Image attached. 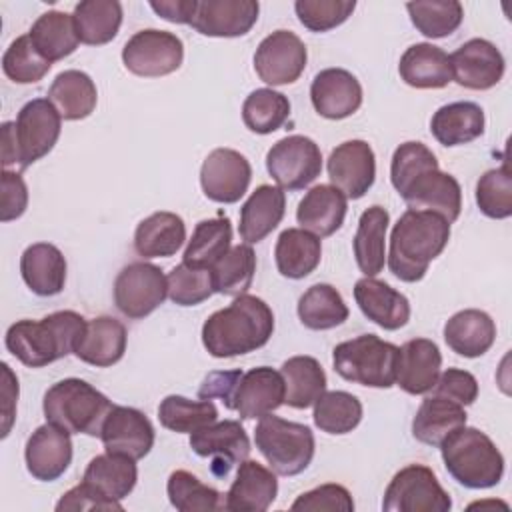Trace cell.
<instances>
[{
  "label": "cell",
  "instance_id": "277c9868",
  "mask_svg": "<svg viewBox=\"0 0 512 512\" xmlns=\"http://www.w3.org/2000/svg\"><path fill=\"white\" fill-rule=\"evenodd\" d=\"M448 474L464 488L484 490L502 480L504 456L478 428L460 426L438 446Z\"/></svg>",
  "mask_w": 512,
  "mask_h": 512
},
{
  "label": "cell",
  "instance_id": "7bdbcfd3",
  "mask_svg": "<svg viewBox=\"0 0 512 512\" xmlns=\"http://www.w3.org/2000/svg\"><path fill=\"white\" fill-rule=\"evenodd\" d=\"M348 306L330 284L310 286L298 300V318L310 330H330L348 320Z\"/></svg>",
  "mask_w": 512,
  "mask_h": 512
},
{
  "label": "cell",
  "instance_id": "f5cc1de1",
  "mask_svg": "<svg viewBox=\"0 0 512 512\" xmlns=\"http://www.w3.org/2000/svg\"><path fill=\"white\" fill-rule=\"evenodd\" d=\"M50 68L52 62L36 50L28 34L18 36L2 56V70L16 84L40 82Z\"/></svg>",
  "mask_w": 512,
  "mask_h": 512
},
{
  "label": "cell",
  "instance_id": "7a4b0ae2",
  "mask_svg": "<svg viewBox=\"0 0 512 512\" xmlns=\"http://www.w3.org/2000/svg\"><path fill=\"white\" fill-rule=\"evenodd\" d=\"M450 240V222L436 212L406 210L392 228L388 268L402 282H418Z\"/></svg>",
  "mask_w": 512,
  "mask_h": 512
},
{
  "label": "cell",
  "instance_id": "f546056e",
  "mask_svg": "<svg viewBox=\"0 0 512 512\" xmlns=\"http://www.w3.org/2000/svg\"><path fill=\"white\" fill-rule=\"evenodd\" d=\"M444 340L458 356L478 358L492 348L496 340V324L484 310L466 308L446 320Z\"/></svg>",
  "mask_w": 512,
  "mask_h": 512
},
{
  "label": "cell",
  "instance_id": "9a60e30c",
  "mask_svg": "<svg viewBox=\"0 0 512 512\" xmlns=\"http://www.w3.org/2000/svg\"><path fill=\"white\" fill-rule=\"evenodd\" d=\"M328 178L346 198H362L376 178V156L366 140H346L328 156Z\"/></svg>",
  "mask_w": 512,
  "mask_h": 512
},
{
  "label": "cell",
  "instance_id": "be15d7a7",
  "mask_svg": "<svg viewBox=\"0 0 512 512\" xmlns=\"http://www.w3.org/2000/svg\"><path fill=\"white\" fill-rule=\"evenodd\" d=\"M150 8L164 20L172 24H190L196 0H152Z\"/></svg>",
  "mask_w": 512,
  "mask_h": 512
},
{
  "label": "cell",
  "instance_id": "4fadbf2b",
  "mask_svg": "<svg viewBox=\"0 0 512 512\" xmlns=\"http://www.w3.org/2000/svg\"><path fill=\"white\" fill-rule=\"evenodd\" d=\"M308 52L304 42L290 30L268 34L254 52V70L270 86L296 82L306 68Z\"/></svg>",
  "mask_w": 512,
  "mask_h": 512
},
{
  "label": "cell",
  "instance_id": "f35d334b",
  "mask_svg": "<svg viewBox=\"0 0 512 512\" xmlns=\"http://www.w3.org/2000/svg\"><path fill=\"white\" fill-rule=\"evenodd\" d=\"M134 462L136 460L122 454H98L88 462L82 480L102 496L120 502L136 486L138 468Z\"/></svg>",
  "mask_w": 512,
  "mask_h": 512
},
{
  "label": "cell",
  "instance_id": "db71d44e",
  "mask_svg": "<svg viewBox=\"0 0 512 512\" xmlns=\"http://www.w3.org/2000/svg\"><path fill=\"white\" fill-rule=\"evenodd\" d=\"M476 204L488 218L504 220L512 216V176L506 162L480 176L476 184Z\"/></svg>",
  "mask_w": 512,
  "mask_h": 512
},
{
  "label": "cell",
  "instance_id": "5b68a950",
  "mask_svg": "<svg viewBox=\"0 0 512 512\" xmlns=\"http://www.w3.org/2000/svg\"><path fill=\"white\" fill-rule=\"evenodd\" d=\"M112 402L92 384L80 378H64L52 384L42 402L46 422L70 434L100 436Z\"/></svg>",
  "mask_w": 512,
  "mask_h": 512
},
{
  "label": "cell",
  "instance_id": "11a10c76",
  "mask_svg": "<svg viewBox=\"0 0 512 512\" xmlns=\"http://www.w3.org/2000/svg\"><path fill=\"white\" fill-rule=\"evenodd\" d=\"M434 168H438L434 152L426 144L410 140L400 144L392 154L390 182L396 188V192L402 194L416 176Z\"/></svg>",
  "mask_w": 512,
  "mask_h": 512
},
{
  "label": "cell",
  "instance_id": "1f68e13d",
  "mask_svg": "<svg viewBox=\"0 0 512 512\" xmlns=\"http://www.w3.org/2000/svg\"><path fill=\"white\" fill-rule=\"evenodd\" d=\"M400 78L418 90L444 88L452 80L450 56L428 42H418L406 48L398 64Z\"/></svg>",
  "mask_w": 512,
  "mask_h": 512
},
{
  "label": "cell",
  "instance_id": "9c48e42d",
  "mask_svg": "<svg viewBox=\"0 0 512 512\" xmlns=\"http://www.w3.org/2000/svg\"><path fill=\"white\" fill-rule=\"evenodd\" d=\"M266 170L282 190H302L322 172L320 146L302 134L278 140L266 154Z\"/></svg>",
  "mask_w": 512,
  "mask_h": 512
},
{
  "label": "cell",
  "instance_id": "484cf974",
  "mask_svg": "<svg viewBox=\"0 0 512 512\" xmlns=\"http://www.w3.org/2000/svg\"><path fill=\"white\" fill-rule=\"evenodd\" d=\"M354 300L362 314L384 330H398L410 320L408 298L376 278H360L354 284Z\"/></svg>",
  "mask_w": 512,
  "mask_h": 512
},
{
  "label": "cell",
  "instance_id": "74e56055",
  "mask_svg": "<svg viewBox=\"0 0 512 512\" xmlns=\"http://www.w3.org/2000/svg\"><path fill=\"white\" fill-rule=\"evenodd\" d=\"M48 100L64 120H84L96 108L98 90L86 72L64 70L50 84Z\"/></svg>",
  "mask_w": 512,
  "mask_h": 512
},
{
  "label": "cell",
  "instance_id": "4316f807",
  "mask_svg": "<svg viewBox=\"0 0 512 512\" xmlns=\"http://www.w3.org/2000/svg\"><path fill=\"white\" fill-rule=\"evenodd\" d=\"M348 198L332 184H318L310 188L298 204L296 220L300 228L318 238L332 236L344 224Z\"/></svg>",
  "mask_w": 512,
  "mask_h": 512
},
{
  "label": "cell",
  "instance_id": "8992f818",
  "mask_svg": "<svg viewBox=\"0 0 512 512\" xmlns=\"http://www.w3.org/2000/svg\"><path fill=\"white\" fill-rule=\"evenodd\" d=\"M396 362L398 346L376 334H362L340 342L332 352V364L338 376L370 388L394 386Z\"/></svg>",
  "mask_w": 512,
  "mask_h": 512
},
{
  "label": "cell",
  "instance_id": "d6a6232c",
  "mask_svg": "<svg viewBox=\"0 0 512 512\" xmlns=\"http://www.w3.org/2000/svg\"><path fill=\"white\" fill-rule=\"evenodd\" d=\"M484 110L470 100L450 102L440 106L432 120L430 132L442 146H462L484 134Z\"/></svg>",
  "mask_w": 512,
  "mask_h": 512
},
{
  "label": "cell",
  "instance_id": "94428289",
  "mask_svg": "<svg viewBox=\"0 0 512 512\" xmlns=\"http://www.w3.org/2000/svg\"><path fill=\"white\" fill-rule=\"evenodd\" d=\"M0 220L10 222L20 218L28 208V188L18 172L2 170L0 180Z\"/></svg>",
  "mask_w": 512,
  "mask_h": 512
},
{
  "label": "cell",
  "instance_id": "9f6ffc18",
  "mask_svg": "<svg viewBox=\"0 0 512 512\" xmlns=\"http://www.w3.org/2000/svg\"><path fill=\"white\" fill-rule=\"evenodd\" d=\"M356 8L354 0H296L294 10L310 32H328L348 20Z\"/></svg>",
  "mask_w": 512,
  "mask_h": 512
},
{
  "label": "cell",
  "instance_id": "7402d4cb",
  "mask_svg": "<svg viewBox=\"0 0 512 512\" xmlns=\"http://www.w3.org/2000/svg\"><path fill=\"white\" fill-rule=\"evenodd\" d=\"M314 110L328 120L352 116L362 104V86L358 78L344 68L320 70L310 86Z\"/></svg>",
  "mask_w": 512,
  "mask_h": 512
},
{
  "label": "cell",
  "instance_id": "2e32d148",
  "mask_svg": "<svg viewBox=\"0 0 512 512\" xmlns=\"http://www.w3.org/2000/svg\"><path fill=\"white\" fill-rule=\"evenodd\" d=\"M452 80L468 90H488L504 76L502 52L484 38H472L450 54Z\"/></svg>",
  "mask_w": 512,
  "mask_h": 512
},
{
  "label": "cell",
  "instance_id": "6f0895ef",
  "mask_svg": "<svg viewBox=\"0 0 512 512\" xmlns=\"http://www.w3.org/2000/svg\"><path fill=\"white\" fill-rule=\"evenodd\" d=\"M292 510L300 512H318V510H330V512H352L354 500L350 492L340 484H322L314 490H308L300 494L292 506Z\"/></svg>",
  "mask_w": 512,
  "mask_h": 512
},
{
  "label": "cell",
  "instance_id": "91938a15",
  "mask_svg": "<svg viewBox=\"0 0 512 512\" xmlns=\"http://www.w3.org/2000/svg\"><path fill=\"white\" fill-rule=\"evenodd\" d=\"M84 510H100V512H120L124 510L118 500H110L102 496L98 490H94L84 480L70 488L56 504V512H84Z\"/></svg>",
  "mask_w": 512,
  "mask_h": 512
},
{
  "label": "cell",
  "instance_id": "ab89813d",
  "mask_svg": "<svg viewBox=\"0 0 512 512\" xmlns=\"http://www.w3.org/2000/svg\"><path fill=\"white\" fill-rule=\"evenodd\" d=\"M280 372L286 386L284 404L296 410L314 406L326 392V372L312 356H292L282 364Z\"/></svg>",
  "mask_w": 512,
  "mask_h": 512
},
{
  "label": "cell",
  "instance_id": "ba28073f",
  "mask_svg": "<svg viewBox=\"0 0 512 512\" xmlns=\"http://www.w3.org/2000/svg\"><path fill=\"white\" fill-rule=\"evenodd\" d=\"M450 508L448 492L424 464H410L398 470L382 500L384 512H448Z\"/></svg>",
  "mask_w": 512,
  "mask_h": 512
},
{
  "label": "cell",
  "instance_id": "f6af8a7d",
  "mask_svg": "<svg viewBox=\"0 0 512 512\" xmlns=\"http://www.w3.org/2000/svg\"><path fill=\"white\" fill-rule=\"evenodd\" d=\"M158 420L172 432L192 434L214 424L218 420V408L212 400H190L170 394L158 406Z\"/></svg>",
  "mask_w": 512,
  "mask_h": 512
},
{
  "label": "cell",
  "instance_id": "bcb514c9",
  "mask_svg": "<svg viewBox=\"0 0 512 512\" xmlns=\"http://www.w3.org/2000/svg\"><path fill=\"white\" fill-rule=\"evenodd\" d=\"M210 270L214 280V292L224 296L246 294L254 280L256 254L250 244H236Z\"/></svg>",
  "mask_w": 512,
  "mask_h": 512
},
{
  "label": "cell",
  "instance_id": "ffe728a7",
  "mask_svg": "<svg viewBox=\"0 0 512 512\" xmlns=\"http://www.w3.org/2000/svg\"><path fill=\"white\" fill-rule=\"evenodd\" d=\"M24 460L28 472L42 482L58 480L72 462L70 432L46 422L38 426L26 440Z\"/></svg>",
  "mask_w": 512,
  "mask_h": 512
},
{
  "label": "cell",
  "instance_id": "e7e4bbea",
  "mask_svg": "<svg viewBox=\"0 0 512 512\" xmlns=\"http://www.w3.org/2000/svg\"><path fill=\"white\" fill-rule=\"evenodd\" d=\"M2 416H4V424H2V438L8 436L12 420H14V412H16V400H18V380L12 374L10 366L4 362L2 364Z\"/></svg>",
  "mask_w": 512,
  "mask_h": 512
},
{
  "label": "cell",
  "instance_id": "681fc988",
  "mask_svg": "<svg viewBox=\"0 0 512 512\" xmlns=\"http://www.w3.org/2000/svg\"><path fill=\"white\" fill-rule=\"evenodd\" d=\"M406 10L416 30L426 38L450 36L464 18V8L458 0H416L408 2Z\"/></svg>",
  "mask_w": 512,
  "mask_h": 512
},
{
  "label": "cell",
  "instance_id": "680465c9",
  "mask_svg": "<svg viewBox=\"0 0 512 512\" xmlns=\"http://www.w3.org/2000/svg\"><path fill=\"white\" fill-rule=\"evenodd\" d=\"M432 394L444 396L452 402H458L460 406H468L478 398V380L460 368H448L440 372Z\"/></svg>",
  "mask_w": 512,
  "mask_h": 512
},
{
  "label": "cell",
  "instance_id": "60d3db41",
  "mask_svg": "<svg viewBox=\"0 0 512 512\" xmlns=\"http://www.w3.org/2000/svg\"><path fill=\"white\" fill-rule=\"evenodd\" d=\"M72 18L82 44L102 46L112 42L120 30L122 4L116 0H82Z\"/></svg>",
  "mask_w": 512,
  "mask_h": 512
},
{
  "label": "cell",
  "instance_id": "ee69618b",
  "mask_svg": "<svg viewBox=\"0 0 512 512\" xmlns=\"http://www.w3.org/2000/svg\"><path fill=\"white\" fill-rule=\"evenodd\" d=\"M232 226L226 216L200 220L188 240L182 262L202 268H212L232 246Z\"/></svg>",
  "mask_w": 512,
  "mask_h": 512
},
{
  "label": "cell",
  "instance_id": "4dcf8cb0",
  "mask_svg": "<svg viewBox=\"0 0 512 512\" xmlns=\"http://www.w3.org/2000/svg\"><path fill=\"white\" fill-rule=\"evenodd\" d=\"M20 274L34 294L56 296L66 284V258L54 244H30L20 256Z\"/></svg>",
  "mask_w": 512,
  "mask_h": 512
},
{
  "label": "cell",
  "instance_id": "b9f144b4",
  "mask_svg": "<svg viewBox=\"0 0 512 512\" xmlns=\"http://www.w3.org/2000/svg\"><path fill=\"white\" fill-rule=\"evenodd\" d=\"M36 50L48 60L56 62L70 56L78 48V34L72 14L50 10L38 16L28 32Z\"/></svg>",
  "mask_w": 512,
  "mask_h": 512
},
{
  "label": "cell",
  "instance_id": "836d02e7",
  "mask_svg": "<svg viewBox=\"0 0 512 512\" xmlns=\"http://www.w3.org/2000/svg\"><path fill=\"white\" fill-rule=\"evenodd\" d=\"M186 242V224L174 212H154L134 232V250L142 258L174 256Z\"/></svg>",
  "mask_w": 512,
  "mask_h": 512
},
{
  "label": "cell",
  "instance_id": "52a82bcc",
  "mask_svg": "<svg viewBox=\"0 0 512 512\" xmlns=\"http://www.w3.org/2000/svg\"><path fill=\"white\" fill-rule=\"evenodd\" d=\"M254 442L278 476H296L304 472L310 466L316 448L314 434L306 424L290 422L274 414L260 418L254 430Z\"/></svg>",
  "mask_w": 512,
  "mask_h": 512
},
{
  "label": "cell",
  "instance_id": "8d00e7d4",
  "mask_svg": "<svg viewBox=\"0 0 512 512\" xmlns=\"http://www.w3.org/2000/svg\"><path fill=\"white\" fill-rule=\"evenodd\" d=\"M466 424V410L458 402L444 396H428L422 400L412 420V436L428 446L438 448L442 440L456 428Z\"/></svg>",
  "mask_w": 512,
  "mask_h": 512
},
{
  "label": "cell",
  "instance_id": "6125c7cd",
  "mask_svg": "<svg viewBox=\"0 0 512 512\" xmlns=\"http://www.w3.org/2000/svg\"><path fill=\"white\" fill-rule=\"evenodd\" d=\"M242 370H218V372H210L204 380L202 386L198 390V398L200 400H212V398H220L222 404L228 410H234V394L238 388V382L242 378Z\"/></svg>",
  "mask_w": 512,
  "mask_h": 512
},
{
  "label": "cell",
  "instance_id": "44dd1931",
  "mask_svg": "<svg viewBox=\"0 0 512 512\" xmlns=\"http://www.w3.org/2000/svg\"><path fill=\"white\" fill-rule=\"evenodd\" d=\"M408 210H428L446 218L450 224L458 220L462 210V188L452 174L440 168L426 170L416 176L400 194Z\"/></svg>",
  "mask_w": 512,
  "mask_h": 512
},
{
  "label": "cell",
  "instance_id": "6da1fadb",
  "mask_svg": "<svg viewBox=\"0 0 512 512\" xmlns=\"http://www.w3.org/2000/svg\"><path fill=\"white\" fill-rule=\"evenodd\" d=\"M274 332L270 306L252 294H240L202 326V344L214 358H232L262 348Z\"/></svg>",
  "mask_w": 512,
  "mask_h": 512
},
{
  "label": "cell",
  "instance_id": "816d5d0a",
  "mask_svg": "<svg viewBox=\"0 0 512 512\" xmlns=\"http://www.w3.org/2000/svg\"><path fill=\"white\" fill-rule=\"evenodd\" d=\"M168 298L178 306H196L214 294L212 270L180 262L168 276Z\"/></svg>",
  "mask_w": 512,
  "mask_h": 512
},
{
  "label": "cell",
  "instance_id": "f907efd6",
  "mask_svg": "<svg viewBox=\"0 0 512 512\" xmlns=\"http://www.w3.org/2000/svg\"><path fill=\"white\" fill-rule=\"evenodd\" d=\"M166 492L178 512H210L224 508V498L212 486L200 482L188 470H174L168 476Z\"/></svg>",
  "mask_w": 512,
  "mask_h": 512
},
{
  "label": "cell",
  "instance_id": "c3c4849f",
  "mask_svg": "<svg viewBox=\"0 0 512 512\" xmlns=\"http://www.w3.org/2000/svg\"><path fill=\"white\" fill-rule=\"evenodd\" d=\"M290 116V100L272 88L250 92L242 104V120L254 134H272Z\"/></svg>",
  "mask_w": 512,
  "mask_h": 512
},
{
  "label": "cell",
  "instance_id": "d4e9b609",
  "mask_svg": "<svg viewBox=\"0 0 512 512\" xmlns=\"http://www.w3.org/2000/svg\"><path fill=\"white\" fill-rule=\"evenodd\" d=\"M276 494V472L246 458L238 466L236 480L224 498V508L230 512H264L272 506Z\"/></svg>",
  "mask_w": 512,
  "mask_h": 512
},
{
  "label": "cell",
  "instance_id": "83f0119b",
  "mask_svg": "<svg viewBox=\"0 0 512 512\" xmlns=\"http://www.w3.org/2000/svg\"><path fill=\"white\" fill-rule=\"evenodd\" d=\"M126 338V328L120 320L112 316H98L86 322L74 354L90 366L108 368L122 360L126 352Z\"/></svg>",
  "mask_w": 512,
  "mask_h": 512
},
{
  "label": "cell",
  "instance_id": "f1b7e54d",
  "mask_svg": "<svg viewBox=\"0 0 512 512\" xmlns=\"http://www.w3.org/2000/svg\"><path fill=\"white\" fill-rule=\"evenodd\" d=\"M286 212V196L282 188L262 184L258 186L240 208L238 232L246 244L264 240L278 228Z\"/></svg>",
  "mask_w": 512,
  "mask_h": 512
},
{
  "label": "cell",
  "instance_id": "8fae6325",
  "mask_svg": "<svg viewBox=\"0 0 512 512\" xmlns=\"http://www.w3.org/2000/svg\"><path fill=\"white\" fill-rule=\"evenodd\" d=\"M182 60V40L166 30H140L122 48V62L126 70L142 78L168 76L180 68Z\"/></svg>",
  "mask_w": 512,
  "mask_h": 512
},
{
  "label": "cell",
  "instance_id": "e0dca14e",
  "mask_svg": "<svg viewBox=\"0 0 512 512\" xmlns=\"http://www.w3.org/2000/svg\"><path fill=\"white\" fill-rule=\"evenodd\" d=\"M256 0H196L190 26L212 38H238L252 30L258 20Z\"/></svg>",
  "mask_w": 512,
  "mask_h": 512
},
{
  "label": "cell",
  "instance_id": "603a6c76",
  "mask_svg": "<svg viewBox=\"0 0 512 512\" xmlns=\"http://www.w3.org/2000/svg\"><path fill=\"white\" fill-rule=\"evenodd\" d=\"M284 396L286 386L282 372L270 366H258L242 374L234 394V410L242 420L262 418L280 408Z\"/></svg>",
  "mask_w": 512,
  "mask_h": 512
},
{
  "label": "cell",
  "instance_id": "7dc6e473",
  "mask_svg": "<svg viewBox=\"0 0 512 512\" xmlns=\"http://www.w3.org/2000/svg\"><path fill=\"white\" fill-rule=\"evenodd\" d=\"M312 418L326 434H348L362 420V402L350 392L330 390L314 402Z\"/></svg>",
  "mask_w": 512,
  "mask_h": 512
},
{
  "label": "cell",
  "instance_id": "d590c367",
  "mask_svg": "<svg viewBox=\"0 0 512 512\" xmlns=\"http://www.w3.org/2000/svg\"><path fill=\"white\" fill-rule=\"evenodd\" d=\"M320 256V238L304 228H286L276 240V268L284 278H306L320 264Z\"/></svg>",
  "mask_w": 512,
  "mask_h": 512
},
{
  "label": "cell",
  "instance_id": "5bb4252c",
  "mask_svg": "<svg viewBox=\"0 0 512 512\" xmlns=\"http://www.w3.org/2000/svg\"><path fill=\"white\" fill-rule=\"evenodd\" d=\"M252 180V166L244 154L232 148L212 150L200 168V186L208 200L218 204L238 202Z\"/></svg>",
  "mask_w": 512,
  "mask_h": 512
},
{
  "label": "cell",
  "instance_id": "7c38bea8",
  "mask_svg": "<svg viewBox=\"0 0 512 512\" xmlns=\"http://www.w3.org/2000/svg\"><path fill=\"white\" fill-rule=\"evenodd\" d=\"M168 296V282L162 270L150 262L124 266L114 280V304L132 320L152 314Z\"/></svg>",
  "mask_w": 512,
  "mask_h": 512
},
{
  "label": "cell",
  "instance_id": "03108f58",
  "mask_svg": "<svg viewBox=\"0 0 512 512\" xmlns=\"http://www.w3.org/2000/svg\"><path fill=\"white\" fill-rule=\"evenodd\" d=\"M2 164H4V168L16 164L14 122H4V124H2Z\"/></svg>",
  "mask_w": 512,
  "mask_h": 512
},
{
  "label": "cell",
  "instance_id": "30bf717a",
  "mask_svg": "<svg viewBox=\"0 0 512 512\" xmlns=\"http://www.w3.org/2000/svg\"><path fill=\"white\" fill-rule=\"evenodd\" d=\"M62 116L48 98H34L26 102L14 122L16 164L28 168L44 158L60 138Z\"/></svg>",
  "mask_w": 512,
  "mask_h": 512
},
{
  "label": "cell",
  "instance_id": "ac0fdd59",
  "mask_svg": "<svg viewBox=\"0 0 512 512\" xmlns=\"http://www.w3.org/2000/svg\"><path fill=\"white\" fill-rule=\"evenodd\" d=\"M190 448L202 458H212V472L218 478L226 476L232 464L246 460L252 450L246 430L236 420L214 422L198 432H192Z\"/></svg>",
  "mask_w": 512,
  "mask_h": 512
},
{
  "label": "cell",
  "instance_id": "cb8c5ba5",
  "mask_svg": "<svg viewBox=\"0 0 512 512\" xmlns=\"http://www.w3.org/2000/svg\"><path fill=\"white\" fill-rule=\"evenodd\" d=\"M442 366L436 342L428 338L408 340L398 348L396 384L408 394H426L434 388Z\"/></svg>",
  "mask_w": 512,
  "mask_h": 512
},
{
  "label": "cell",
  "instance_id": "e575fe53",
  "mask_svg": "<svg viewBox=\"0 0 512 512\" xmlns=\"http://www.w3.org/2000/svg\"><path fill=\"white\" fill-rule=\"evenodd\" d=\"M388 224L390 214L382 206L366 208L358 220V230L352 242L354 258L360 272L368 278H374L384 270Z\"/></svg>",
  "mask_w": 512,
  "mask_h": 512
},
{
  "label": "cell",
  "instance_id": "d6986e66",
  "mask_svg": "<svg viewBox=\"0 0 512 512\" xmlns=\"http://www.w3.org/2000/svg\"><path fill=\"white\" fill-rule=\"evenodd\" d=\"M100 438L106 452L140 460L154 446V426L148 416L136 408L112 406L102 424Z\"/></svg>",
  "mask_w": 512,
  "mask_h": 512
},
{
  "label": "cell",
  "instance_id": "3957f363",
  "mask_svg": "<svg viewBox=\"0 0 512 512\" xmlns=\"http://www.w3.org/2000/svg\"><path fill=\"white\" fill-rule=\"evenodd\" d=\"M86 322L74 310H60L42 320H18L6 330V348L28 368L48 366L74 354Z\"/></svg>",
  "mask_w": 512,
  "mask_h": 512
}]
</instances>
